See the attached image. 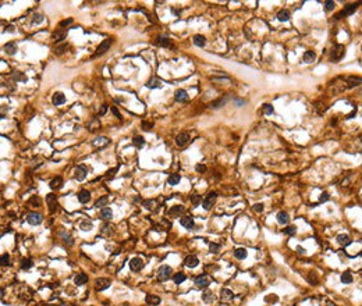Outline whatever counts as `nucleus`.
<instances>
[{
    "label": "nucleus",
    "instance_id": "nucleus-56",
    "mask_svg": "<svg viewBox=\"0 0 362 306\" xmlns=\"http://www.w3.org/2000/svg\"><path fill=\"white\" fill-rule=\"evenodd\" d=\"M29 202H31V203H35L36 206H39V205H40V200H39V198H38V196H33V198H31V200H29Z\"/></svg>",
    "mask_w": 362,
    "mask_h": 306
},
{
    "label": "nucleus",
    "instance_id": "nucleus-51",
    "mask_svg": "<svg viewBox=\"0 0 362 306\" xmlns=\"http://www.w3.org/2000/svg\"><path fill=\"white\" fill-rule=\"evenodd\" d=\"M199 202H201V195H194L192 196V203H194V206H198L199 205Z\"/></svg>",
    "mask_w": 362,
    "mask_h": 306
},
{
    "label": "nucleus",
    "instance_id": "nucleus-1",
    "mask_svg": "<svg viewBox=\"0 0 362 306\" xmlns=\"http://www.w3.org/2000/svg\"><path fill=\"white\" fill-rule=\"evenodd\" d=\"M171 267L170 266H162L159 267V270H157V278L160 280V281H166V280H169L170 277H171Z\"/></svg>",
    "mask_w": 362,
    "mask_h": 306
},
{
    "label": "nucleus",
    "instance_id": "nucleus-8",
    "mask_svg": "<svg viewBox=\"0 0 362 306\" xmlns=\"http://www.w3.org/2000/svg\"><path fill=\"white\" fill-rule=\"evenodd\" d=\"M188 142H190V135H188L187 132L178 134L177 138H175V143H177L178 146H185Z\"/></svg>",
    "mask_w": 362,
    "mask_h": 306
},
{
    "label": "nucleus",
    "instance_id": "nucleus-57",
    "mask_svg": "<svg viewBox=\"0 0 362 306\" xmlns=\"http://www.w3.org/2000/svg\"><path fill=\"white\" fill-rule=\"evenodd\" d=\"M253 209H255V212H262V210H263V205H262V203H256V205L253 206Z\"/></svg>",
    "mask_w": 362,
    "mask_h": 306
},
{
    "label": "nucleus",
    "instance_id": "nucleus-61",
    "mask_svg": "<svg viewBox=\"0 0 362 306\" xmlns=\"http://www.w3.org/2000/svg\"><path fill=\"white\" fill-rule=\"evenodd\" d=\"M234 102H235L237 104H238V106H244V104H245V100H238V99H235Z\"/></svg>",
    "mask_w": 362,
    "mask_h": 306
},
{
    "label": "nucleus",
    "instance_id": "nucleus-11",
    "mask_svg": "<svg viewBox=\"0 0 362 306\" xmlns=\"http://www.w3.org/2000/svg\"><path fill=\"white\" fill-rule=\"evenodd\" d=\"M130 267L134 271H139V270H142V267H144V262L139 258H134V259H131V262H130Z\"/></svg>",
    "mask_w": 362,
    "mask_h": 306
},
{
    "label": "nucleus",
    "instance_id": "nucleus-27",
    "mask_svg": "<svg viewBox=\"0 0 362 306\" xmlns=\"http://www.w3.org/2000/svg\"><path fill=\"white\" fill-rule=\"evenodd\" d=\"M361 84V78H356V77H350L347 79V88H355Z\"/></svg>",
    "mask_w": 362,
    "mask_h": 306
},
{
    "label": "nucleus",
    "instance_id": "nucleus-60",
    "mask_svg": "<svg viewBox=\"0 0 362 306\" xmlns=\"http://www.w3.org/2000/svg\"><path fill=\"white\" fill-rule=\"evenodd\" d=\"M112 111L116 115H117V118H121V114H120V113H118V110L116 109V107H112Z\"/></svg>",
    "mask_w": 362,
    "mask_h": 306
},
{
    "label": "nucleus",
    "instance_id": "nucleus-21",
    "mask_svg": "<svg viewBox=\"0 0 362 306\" xmlns=\"http://www.w3.org/2000/svg\"><path fill=\"white\" fill-rule=\"evenodd\" d=\"M63 187V178L61 177H56L50 181V188L52 189H60Z\"/></svg>",
    "mask_w": 362,
    "mask_h": 306
},
{
    "label": "nucleus",
    "instance_id": "nucleus-15",
    "mask_svg": "<svg viewBox=\"0 0 362 306\" xmlns=\"http://www.w3.org/2000/svg\"><path fill=\"white\" fill-rule=\"evenodd\" d=\"M174 97H175L177 102H187L188 100V95H187V92H185L184 89H178V91H175Z\"/></svg>",
    "mask_w": 362,
    "mask_h": 306
},
{
    "label": "nucleus",
    "instance_id": "nucleus-9",
    "mask_svg": "<svg viewBox=\"0 0 362 306\" xmlns=\"http://www.w3.org/2000/svg\"><path fill=\"white\" fill-rule=\"evenodd\" d=\"M95 287H96L98 291H103V289H106V288L110 287V280H107V278H98L96 281H95Z\"/></svg>",
    "mask_w": 362,
    "mask_h": 306
},
{
    "label": "nucleus",
    "instance_id": "nucleus-46",
    "mask_svg": "<svg viewBox=\"0 0 362 306\" xmlns=\"http://www.w3.org/2000/svg\"><path fill=\"white\" fill-rule=\"evenodd\" d=\"M42 21H43V15L42 14H33L32 15V22H35V24H40Z\"/></svg>",
    "mask_w": 362,
    "mask_h": 306
},
{
    "label": "nucleus",
    "instance_id": "nucleus-55",
    "mask_svg": "<svg viewBox=\"0 0 362 306\" xmlns=\"http://www.w3.org/2000/svg\"><path fill=\"white\" fill-rule=\"evenodd\" d=\"M195 170L198 171V173H205V171H206V167H205V166H201V164H198V166L195 167Z\"/></svg>",
    "mask_w": 362,
    "mask_h": 306
},
{
    "label": "nucleus",
    "instance_id": "nucleus-29",
    "mask_svg": "<svg viewBox=\"0 0 362 306\" xmlns=\"http://www.w3.org/2000/svg\"><path fill=\"white\" fill-rule=\"evenodd\" d=\"M337 242L340 244V245H350L351 238L348 235H345V234H341V235L337 236Z\"/></svg>",
    "mask_w": 362,
    "mask_h": 306
},
{
    "label": "nucleus",
    "instance_id": "nucleus-54",
    "mask_svg": "<svg viewBox=\"0 0 362 306\" xmlns=\"http://www.w3.org/2000/svg\"><path fill=\"white\" fill-rule=\"evenodd\" d=\"M70 24H72V18H68V20H64V21H61L60 22V27L63 28V27H67V25H70Z\"/></svg>",
    "mask_w": 362,
    "mask_h": 306
},
{
    "label": "nucleus",
    "instance_id": "nucleus-32",
    "mask_svg": "<svg viewBox=\"0 0 362 306\" xmlns=\"http://www.w3.org/2000/svg\"><path fill=\"white\" fill-rule=\"evenodd\" d=\"M66 35H67V32L64 29H61V31H57V32H54L53 33V39L56 40V42H61V40L66 38Z\"/></svg>",
    "mask_w": 362,
    "mask_h": 306
},
{
    "label": "nucleus",
    "instance_id": "nucleus-13",
    "mask_svg": "<svg viewBox=\"0 0 362 306\" xmlns=\"http://www.w3.org/2000/svg\"><path fill=\"white\" fill-rule=\"evenodd\" d=\"M74 177H75V179H78V181H82V179L87 177V168H85L84 166H78L75 168V171H74Z\"/></svg>",
    "mask_w": 362,
    "mask_h": 306
},
{
    "label": "nucleus",
    "instance_id": "nucleus-58",
    "mask_svg": "<svg viewBox=\"0 0 362 306\" xmlns=\"http://www.w3.org/2000/svg\"><path fill=\"white\" fill-rule=\"evenodd\" d=\"M329 194L327 192H325V194H322V196H320V202H326V200H329Z\"/></svg>",
    "mask_w": 362,
    "mask_h": 306
},
{
    "label": "nucleus",
    "instance_id": "nucleus-12",
    "mask_svg": "<svg viewBox=\"0 0 362 306\" xmlns=\"http://www.w3.org/2000/svg\"><path fill=\"white\" fill-rule=\"evenodd\" d=\"M199 263L198 258L196 256H194V255H190V256H187V258L184 259V264L187 267H190V269H192V267H196Z\"/></svg>",
    "mask_w": 362,
    "mask_h": 306
},
{
    "label": "nucleus",
    "instance_id": "nucleus-26",
    "mask_svg": "<svg viewBox=\"0 0 362 306\" xmlns=\"http://www.w3.org/2000/svg\"><path fill=\"white\" fill-rule=\"evenodd\" d=\"M290 15H291V13L288 10H281V11L277 13V20L279 21H288Z\"/></svg>",
    "mask_w": 362,
    "mask_h": 306
},
{
    "label": "nucleus",
    "instance_id": "nucleus-20",
    "mask_svg": "<svg viewBox=\"0 0 362 306\" xmlns=\"http://www.w3.org/2000/svg\"><path fill=\"white\" fill-rule=\"evenodd\" d=\"M89 199H90V194H89V191H87V189H82V191L78 194V200L81 203L89 202Z\"/></svg>",
    "mask_w": 362,
    "mask_h": 306
},
{
    "label": "nucleus",
    "instance_id": "nucleus-44",
    "mask_svg": "<svg viewBox=\"0 0 362 306\" xmlns=\"http://www.w3.org/2000/svg\"><path fill=\"white\" fill-rule=\"evenodd\" d=\"M202 298H203V300H205L206 303H212L214 300V297H213V294H212V292H205Z\"/></svg>",
    "mask_w": 362,
    "mask_h": 306
},
{
    "label": "nucleus",
    "instance_id": "nucleus-23",
    "mask_svg": "<svg viewBox=\"0 0 362 306\" xmlns=\"http://www.w3.org/2000/svg\"><path fill=\"white\" fill-rule=\"evenodd\" d=\"M4 50H6L7 55H15L17 53V45H15V42H9L6 46H4Z\"/></svg>",
    "mask_w": 362,
    "mask_h": 306
},
{
    "label": "nucleus",
    "instance_id": "nucleus-50",
    "mask_svg": "<svg viewBox=\"0 0 362 306\" xmlns=\"http://www.w3.org/2000/svg\"><path fill=\"white\" fill-rule=\"evenodd\" d=\"M325 7H326V10H333L336 7V3L334 2H332V0H327V2H325Z\"/></svg>",
    "mask_w": 362,
    "mask_h": 306
},
{
    "label": "nucleus",
    "instance_id": "nucleus-38",
    "mask_svg": "<svg viewBox=\"0 0 362 306\" xmlns=\"http://www.w3.org/2000/svg\"><path fill=\"white\" fill-rule=\"evenodd\" d=\"M67 49H68V45H67V43H63V45L54 47V53H56V55H63Z\"/></svg>",
    "mask_w": 362,
    "mask_h": 306
},
{
    "label": "nucleus",
    "instance_id": "nucleus-52",
    "mask_svg": "<svg viewBox=\"0 0 362 306\" xmlns=\"http://www.w3.org/2000/svg\"><path fill=\"white\" fill-rule=\"evenodd\" d=\"M152 127H153V125H152V123H145V121L142 123V130L151 131V128H152Z\"/></svg>",
    "mask_w": 362,
    "mask_h": 306
},
{
    "label": "nucleus",
    "instance_id": "nucleus-35",
    "mask_svg": "<svg viewBox=\"0 0 362 306\" xmlns=\"http://www.w3.org/2000/svg\"><path fill=\"white\" fill-rule=\"evenodd\" d=\"M227 100H229V96L220 97L219 100H216V102H213V103H212V107H213V109H217V107H220V106H223V104H226Z\"/></svg>",
    "mask_w": 362,
    "mask_h": 306
},
{
    "label": "nucleus",
    "instance_id": "nucleus-59",
    "mask_svg": "<svg viewBox=\"0 0 362 306\" xmlns=\"http://www.w3.org/2000/svg\"><path fill=\"white\" fill-rule=\"evenodd\" d=\"M106 111H107V106H106V104H103V106H102V110L99 111V115H103Z\"/></svg>",
    "mask_w": 362,
    "mask_h": 306
},
{
    "label": "nucleus",
    "instance_id": "nucleus-6",
    "mask_svg": "<svg viewBox=\"0 0 362 306\" xmlns=\"http://www.w3.org/2000/svg\"><path fill=\"white\" fill-rule=\"evenodd\" d=\"M344 56V46L343 45H336L332 50V60L338 61Z\"/></svg>",
    "mask_w": 362,
    "mask_h": 306
},
{
    "label": "nucleus",
    "instance_id": "nucleus-24",
    "mask_svg": "<svg viewBox=\"0 0 362 306\" xmlns=\"http://www.w3.org/2000/svg\"><path fill=\"white\" fill-rule=\"evenodd\" d=\"M276 217H277V221L280 223V224H287V223L290 221V216L287 214L286 212H279Z\"/></svg>",
    "mask_w": 362,
    "mask_h": 306
},
{
    "label": "nucleus",
    "instance_id": "nucleus-63",
    "mask_svg": "<svg viewBox=\"0 0 362 306\" xmlns=\"http://www.w3.org/2000/svg\"><path fill=\"white\" fill-rule=\"evenodd\" d=\"M355 114H356V109H354V111L351 113V114H348V115H347V118H352Z\"/></svg>",
    "mask_w": 362,
    "mask_h": 306
},
{
    "label": "nucleus",
    "instance_id": "nucleus-40",
    "mask_svg": "<svg viewBox=\"0 0 362 306\" xmlns=\"http://www.w3.org/2000/svg\"><path fill=\"white\" fill-rule=\"evenodd\" d=\"M79 227H81L82 231H90L92 230V223H90L89 220H85V221H81Z\"/></svg>",
    "mask_w": 362,
    "mask_h": 306
},
{
    "label": "nucleus",
    "instance_id": "nucleus-53",
    "mask_svg": "<svg viewBox=\"0 0 362 306\" xmlns=\"http://www.w3.org/2000/svg\"><path fill=\"white\" fill-rule=\"evenodd\" d=\"M219 249H220V246L217 245V244H213V242L210 244V251H212V252H214V253H217V252H219Z\"/></svg>",
    "mask_w": 362,
    "mask_h": 306
},
{
    "label": "nucleus",
    "instance_id": "nucleus-4",
    "mask_svg": "<svg viewBox=\"0 0 362 306\" xmlns=\"http://www.w3.org/2000/svg\"><path fill=\"white\" fill-rule=\"evenodd\" d=\"M27 220H28V223H29V224L38 225V224H40V223H42L43 217H42V214H39V213L32 212V213H29V214L27 216Z\"/></svg>",
    "mask_w": 362,
    "mask_h": 306
},
{
    "label": "nucleus",
    "instance_id": "nucleus-43",
    "mask_svg": "<svg viewBox=\"0 0 362 306\" xmlns=\"http://www.w3.org/2000/svg\"><path fill=\"white\" fill-rule=\"evenodd\" d=\"M0 264H2V266H9L10 264V256L7 253H4L3 256H0Z\"/></svg>",
    "mask_w": 362,
    "mask_h": 306
},
{
    "label": "nucleus",
    "instance_id": "nucleus-14",
    "mask_svg": "<svg viewBox=\"0 0 362 306\" xmlns=\"http://www.w3.org/2000/svg\"><path fill=\"white\" fill-rule=\"evenodd\" d=\"M102 220H105V221H109V220H112L113 217V212L109 207H103L102 210H100V216H99Z\"/></svg>",
    "mask_w": 362,
    "mask_h": 306
},
{
    "label": "nucleus",
    "instance_id": "nucleus-33",
    "mask_svg": "<svg viewBox=\"0 0 362 306\" xmlns=\"http://www.w3.org/2000/svg\"><path fill=\"white\" fill-rule=\"evenodd\" d=\"M233 297H234V294H233L230 289H227V288H223V289H221V299L223 300H231Z\"/></svg>",
    "mask_w": 362,
    "mask_h": 306
},
{
    "label": "nucleus",
    "instance_id": "nucleus-10",
    "mask_svg": "<svg viewBox=\"0 0 362 306\" xmlns=\"http://www.w3.org/2000/svg\"><path fill=\"white\" fill-rule=\"evenodd\" d=\"M180 224L184 228H187V230H191V228L195 225V223H194V218L191 217V216H185V217H181Z\"/></svg>",
    "mask_w": 362,
    "mask_h": 306
},
{
    "label": "nucleus",
    "instance_id": "nucleus-42",
    "mask_svg": "<svg viewBox=\"0 0 362 306\" xmlns=\"http://www.w3.org/2000/svg\"><path fill=\"white\" fill-rule=\"evenodd\" d=\"M173 280H174V284H177V285H178V284H181V282H184V281H185V276H184L183 273H177V274L174 276V278H173Z\"/></svg>",
    "mask_w": 362,
    "mask_h": 306
},
{
    "label": "nucleus",
    "instance_id": "nucleus-41",
    "mask_svg": "<svg viewBox=\"0 0 362 306\" xmlns=\"http://www.w3.org/2000/svg\"><path fill=\"white\" fill-rule=\"evenodd\" d=\"M133 143L135 146H138V148H142V146L145 145V139L142 137H134L133 138Z\"/></svg>",
    "mask_w": 362,
    "mask_h": 306
},
{
    "label": "nucleus",
    "instance_id": "nucleus-28",
    "mask_svg": "<svg viewBox=\"0 0 362 306\" xmlns=\"http://www.w3.org/2000/svg\"><path fill=\"white\" fill-rule=\"evenodd\" d=\"M184 212V206H181V205H177V206H173L171 209H170V216H173V217H177L178 214H181V213Z\"/></svg>",
    "mask_w": 362,
    "mask_h": 306
},
{
    "label": "nucleus",
    "instance_id": "nucleus-7",
    "mask_svg": "<svg viewBox=\"0 0 362 306\" xmlns=\"http://www.w3.org/2000/svg\"><path fill=\"white\" fill-rule=\"evenodd\" d=\"M209 284H210V281H209V278H208V276H206V274L198 276L195 278V285L198 288H206Z\"/></svg>",
    "mask_w": 362,
    "mask_h": 306
},
{
    "label": "nucleus",
    "instance_id": "nucleus-18",
    "mask_svg": "<svg viewBox=\"0 0 362 306\" xmlns=\"http://www.w3.org/2000/svg\"><path fill=\"white\" fill-rule=\"evenodd\" d=\"M316 60V53L312 52V50H308V52L304 53V61L305 63H314V61Z\"/></svg>",
    "mask_w": 362,
    "mask_h": 306
},
{
    "label": "nucleus",
    "instance_id": "nucleus-37",
    "mask_svg": "<svg viewBox=\"0 0 362 306\" xmlns=\"http://www.w3.org/2000/svg\"><path fill=\"white\" fill-rule=\"evenodd\" d=\"M157 45L167 47V46H170V39L167 36H163V35H162V36L157 38Z\"/></svg>",
    "mask_w": 362,
    "mask_h": 306
},
{
    "label": "nucleus",
    "instance_id": "nucleus-34",
    "mask_svg": "<svg viewBox=\"0 0 362 306\" xmlns=\"http://www.w3.org/2000/svg\"><path fill=\"white\" fill-rule=\"evenodd\" d=\"M341 282H343V284H351V282H352V276H351V273L345 271V273L341 274Z\"/></svg>",
    "mask_w": 362,
    "mask_h": 306
},
{
    "label": "nucleus",
    "instance_id": "nucleus-25",
    "mask_svg": "<svg viewBox=\"0 0 362 306\" xmlns=\"http://www.w3.org/2000/svg\"><path fill=\"white\" fill-rule=\"evenodd\" d=\"M145 302L148 303V305L156 306V305H159V303H160V298L156 297V295H148V297L145 298Z\"/></svg>",
    "mask_w": 362,
    "mask_h": 306
},
{
    "label": "nucleus",
    "instance_id": "nucleus-16",
    "mask_svg": "<svg viewBox=\"0 0 362 306\" xmlns=\"http://www.w3.org/2000/svg\"><path fill=\"white\" fill-rule=\"evenodd\" d=\"M180 181H181V177H180V174H177V173H173V174H170V176H169V178H167V184H169V185H171V187H174V185H177Z\"/></svg>",
    "mask_w": 362,
    "mask_h": 306
},
{
    "label": "nucleus",
    "instance_id": "nucleus-3",
    "mask_svg": "<svg viewBox=\"0 0 362 306\" xmlns=\"http://www.w3.org/2000/svg\"><path fill=\"white\" fill-rule=\"evenodd\" d=\"M216 199H217V194H216V192H210V194H208V196H206L205 199H203V203H202L203 209H205V210H209V209H210V207L214 205Z\"/></svg>",
    "mask_w": 362,
    "mask_h": 306
},
{
    "label": "nucleus",
    "instance_id": "nucleus-31",
    "mask_svg": "<svg viewBox=\"0 0 362 306\" xmlns=\"http://www.w3.org/2000/svg\"><path fill=\"white\" fill-rule=\"evenodd\" d=\"M146 86H148V88H151V89H155V88H160V86H162V84H160V79L151 78L148 81V84H146Z\"/></svg>",
    "mask_w": 362,
    "mask_h": 306
},
{
    "label": "nucleus",
    "instance_id": "nucleus-36",
    "mask_svg": "<svg viewBox=\"0 0 362 306\" xmlns=\"http://www.w3.org/2000/svg\"><path fill=\"white\" fill-rule=\"evenodd\" d=\"M234 255L237 259H245L247 258V251H245L244 248H238L234 251Z\"/></svg>",
    "mask_w": 362,
    "mask_h": 306
},
{
    "label": "nucleus",
    "instance_id": "nucleus-30",
    "mask_svg": "<svg viewBox=\"0 0 362 306\" xmlns=\"http://www.w3.org/2000/svg\"><path fill=\"white\" fill-rule=\"evenodd\" d=\"M194 43H195L198 47H203L206 43L205 36H203V35H195V36H194Z\"/></svg>",
    "mask_w": 362,
    "mask_h": 306
},
{
    "label": "nucleus",
    "instance_id": "nucleus-49",
    "mask_svg": "<svg viewBox=\"0 0 362 306\" xmlns=\"http://www.w3.org/2000/svg\"><path fill=\"white\" fill-rule=\"evenodd\" d=\"M263 113H265V114H272V113H273V106L269 103L263 104Z\"/></svg>",
    "mask_w": 362,
    "mask_h": 306
},
{
    "label": "nucleus",
    "instance_id": "nucleus-62",
    "mask_svg": "<svg viewBox=\"0 0 362 306\" xmlns=\"http://www.w3.org/2000/svg\"><path fill=\"white\" fill-rule=\"evenodd\" d=\"M308 280H309V281H311V282H312V281H314V282H316V281H318V280H316V277H315V274H311V276L308 277Z\"/></svg>",
    "mask_w": 362,
    "mask_h": 306
},
{
    "label": "nucleus",
    "instance_id": "nucleus-22",
    "mask_svg": "<svg viewBox=\"0 0 362 306\" xmlns=\"http://www.w3.org/2000/svg\"><path fill=\"white\" fill-rule=\"evenodd\" d=\"M46 200H48V203L50 205V212L54 213L56 210H57V202H56V196H54V195H49V196L46 198Z\"/></svg>",
    "mask_w": 362,
    "mask_h": 306
},
{
    "label": "nucleus",
    "instance_id": "nucleus-64",
    "mask_svg": "<svg viewBox=\"0 0 362 306\" xmlns=\"http://www.w3.org/2000/svg\"><path fill=\"white\" fill-rule=\"evenodd\" d=\"M297 251H298V253H305V249L301 248V246H298V248H297Z\"/></svg>",
    "mask_w": 362,
    "mask_h": 306
},
{
    "label": "nucleus",
    "instance_id": "nucleus-47",
    "mask_svg": "<svg viewBox=\"0 0 362 306\" xmlns=\"http://www.w3.org/2000/svg\"><path fill=\"white\" fill-rule=\"evenodd\" d=\"M284 232H286L287 235H294V234L297 232V228H295V225H290V227H287L286 230H284Z\"/></svg>",
    "mask_w": 362,
    "mask_h": 306
},
{
    "label": "nucleus",
    "instance_id": "nucleus-19",
    "mask_svg": "<svg viewBox=\"0 0 362 306\" xmlns=\"http://www.w3.org/2000/svg\"><path fill=\"white\" fill-rule=\"evenodd\" d=\"M87 281H88V276L85 273H78V276H75V278H74L75 285H84L87 284Z\"/></svg>",
    "mask_w": 362,
    "mask_h": 306
},
{
    "label": "nucleus",
    "instance_id": "nucleus-48",
    "mask_svg": "<svg viewBox=\"0 0 362 306\" xmlns=\"http://www.w3.org/2000/svg\"><path fill=\"white\" fill-rule=\"evenodd\" d=\"M61 236H63V241H64V244H67V245H70L71 246L72 244H74V241H72V238L70 235H66V234H61Z\"/></svg>",
    "mask_w": 362,
    "mask_h": 306
},
{
    "label": "nucleus",
    "instance_id": "nucleus-17",
    "mask_svg": "<svg viewBox=\"0 0 362 306\" xmlns=\"http://www.w3.org/2000/svg\"><path fill=\"white\" fill-rule=\"evenodd\" d=\"M64 102H66V96H64L61 92H57V93L53 95V103L56 104V106H60Z\"/></svg>",
    "mask_w": 362,
    "mask_h": 306
},
{
    "label": "nucleus",
    "instance_id": "nucleus-2",
    "mask_svg": "<svg viewBox=\"0 0 362 306\" xmlns=\"http://www.w3.org/2000/svg\"><path fill=\"white\" fill-rule=\"evenodd\" d=\"M358 6H359V3H352V4H348V6H345V9H344L343 11L338 13V14L336 15V18L340 20V18H343V17H345V15L354 14V13H355V10L358 9Z\"/></svg>",
    "mask_w": 362,
    "mask_h": 306
},
{
    "label": "nucleus",
    "instance_id": "nucleus-39",
    "mask_svg": "<svg viewBox=\"0 0 362 306\" xmlns=\"http://www.w3.org/2000/svg\"><path fill=\"white\" fill-rule=\"evenodd\" d=\"M107 200H109V198H107V196H102V198H99V199H98L96 202H95V207H103V206H106Z\"/></svg>",
    "mask_w": 362,
    "mask_h": 306
},
{
    "label": "nucleus",
    "instance_id": "nucleus-45",
    "mask_svg": "<svg viewBox=\"0 0 362 306\" xmlns=\"http://www.w3.org/2000/svg\"><path fill=\"white\" fill-rule=\"evenodd\" d=\"M21 267L24 270L31 269V267H32V262H31L29 259H22V260H21Z\"/></svg>",
    "mask_w": 362,
    "mask_h": 306
},
{
    "label": "nucleus",
    "instance_id": "nucleus-5",
    "mask_svg": "<svg viewBox=\"0 0 362 306\" xmlns=\"http://www.w3.org/2000/svg\"><path fill=\"white\" fill-rule=\"evenodd\" d=\"M112 42L113 40L112 39H105L103 40L102 43H100L99 46H98V49H96V53H95V56H100V55H103V53H106L109 50V47L112 46Z\"/></svg>",
    "mask_w": 362,
    "mask_h": 306
}]
</instances>
